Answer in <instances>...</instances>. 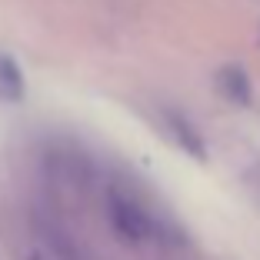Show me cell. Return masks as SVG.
Segmentation results:
<instances>
[{"instance_id":"1","label":"cell","mask_w":260,"mask_h":260,"mask_svg":"<svg viewBox=\"0 0 260 260\" xmlns=\"http://www.w3.org/2000/svg\"><path fill=\"white\" fill-rule=\"evenodd\" d=\"M107 217H110V227H114L123 240H130V244H147V240L160 237L164 230H167L164 223L153 220L137 200H130L127 193H120V190L107 193Z\"/></svg>"},{"instance_id":"2","label":"cell","mask_w":260,"mask_h":260,"mask_svg":"<svg viewBox=\"0 0 260 260\" xmlns=\"http://www.w3.org/2000/svg\"><path fill=\"white\" fill-rule=\"evenodd\" d=\"M217 87H220L223 97H230L234 104H240V107H247V104L253 100L250 77H247V70L237 67V63H230V67H223L220 74H217Z\"/></svg>"},{"instance_id":"3","label":"cell","mask_w":260,"mask_h":260,"mask_svg":"<svg viewBox=\"0 0 260 260\" xmlns=\"http://www.w3.org/2000/svg\"><path fill=\"white\" fill-rule=\"evenodd\" d=\"M0 97L4 100H20L23 97V74L14 57L0 54Z\"/></svg>"},{"instance_id":"4","label":"cell","mask_w":260,"mask_h":260,"mask_svg":"<svg viewBox=\"0 0 260 260\" xmlns=\"http://www.w3.org/2000/svg\"><path fill=\"white\" fill-rule=\"evenodd\" d=\"M167 123H170V130H174V137L187 147V153H193V157L204 160V140L197 137V130L190 127V120H187L184 114H167Z\"/></svg>"},{"instance_id":"5","label":"cell","mask_w":260,"mask_h":260,"mask_svg":"<svg viewBox=\"0 0 260 260\" xmlns=\"http://www.w3.org/2000/svg\"><path fill=\"white\" fill-rule=\"evenodd\" d=\"M27 260H47V257H44V253H40V250H34V253H30V257H27Z\"/></svg>"}]
</instances>
